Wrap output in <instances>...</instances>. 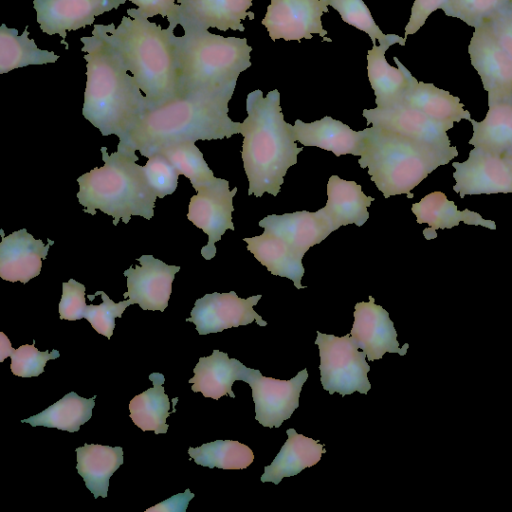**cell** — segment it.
<instances>
[{
    "mask_svg": "<svg viewBox=\"0 0 512 512\" xmlns=\"http://www.w3.org/2000/svg\"><path fill=\"white\" fill-rule=\"evenodd\" d=\"M234 89L190 92L148 108L119 141L117 150L139 151L150 157L177 143L230 138L241 133L242 123L228 116Z\"/></svg>",
    "mask_w": 512,
    "mask_h": 512,
    "instance_id": "obj_1",
    "label": "cell"
},
{
    "mask_svg": "<svg viewBox=\"0 0 512 512\" xmlns=\"http://www.w3.org/2000/svg\"><path fill=\"white\" fill-rule=\"evenodd\" d=\"M86 61V88L82 114L103 136L123 140L149 108L134 77L102 24L92 36L81 37Z\"/></svg>",
    "mask_w": 512,
    "mask_h": 512,
    "instance_id": "obj_2",
    "label": "cell"
},
{
    "mask_svg": "<svg viewBox=\"0 0 512 512\" xmlns=\"http://www.w3.org/2000/svg\"><path fill=\"white\" fill-rule=\"evenodd\" d=\"M247 118L242 122V161L249 181L248 195L277 196L288 169L297 163L299 148L291 124L284 120L277 89L266 97L261 90L247 95Z\"/></svg>",
    "mask_w": 512,
    "mask_h": 512,
    "instance_id": "obj_3",
    "label": "cell"
},
{
    "mask_svg": "<svg viewBox=\"0 0 512 512\" xmlns=\"http://www.w3.org/2000/svg\"><path fill=\"white\" fill-rule=\"evenodd\" d=\"M104 28L149 108L179 96L174 31L141 16H123L118 27L109 24Z\"/></svg>",
    "mask_w": 512,
    "mask_h": 512,
    "instance_id": "obj_4",
    "label": "cell"
},
{
    "mask_svg": "<svg viewBox=\"0 0 512 512\" xmlns=\"http://www.w3.org/2000/svg\"><path fill=\"white\" fill-rule=\"evenodd\" d=\"M365 149L358 163L385 198L411 192L441 165L458 155L456 147L421 143L379 126L365 128Z\"/></svg>",
    "mask_w": 512,
    "mask_h": 512,
    "instance_id": "obj_5",
    "label": "cell"
},
{
    "mask_svg": "<svg viewBox=\"0 0 512 512\" xmlns=\"http://www.w3.org/2000/svg\"><path fill=\"white\" fill-rule=\"evenodd\" d=\"M101 153L104 166L77 178V198L83 212L95 215L99 209L112 216L114 226L120 220L127 224L133 215L150 220L157 196L143 166L136 163V153L117 150L108 154L106 147H101Z\"/></svg>",
    "mask_w": 512,
    "mask_h": 512,
    "instance_id": "obj_6",
    "label": "cell"
},
{
    "mask_svg": "<svg viewBox=\"0 0 512 512\" xmlns=\"http://www.w3.org/2000/svg\"><path fill=\"white\" fill-rule=\"evenodd\" d=\"M183 30V36H174L179 95L235 87L240 73L251 66L247 39L194 27Z\"/></svg>",
    "mask_w": 512,
    "mask_h": 512,
    "instance_id": "obj_7",
    "label": "cell"
},
{
    "mask_svg": "<svg viewBox=\"0 0 512 512\" xmlns=\"http://www.w3.org/2000/svg\"><path fill=\"white\" fill-rule=\"evenodd\" d=\"M315 344L320 355L321 384L329 394L341 396L354 392L367 394L371 384L367 374L370 366L366 362V352L359 351L355 339L347 334L343 337L317 331Z\"/></svg>",
    "mask_w": 512,
    "mask_h": 512,
    "instance_id": "obj_8",
    "label": "cell"
},
{
    "mask_svg": "<svg viewBox=\"0 0 512 512\" xmlns=\"http://www.w3.org/2000/svg\"><path fill=\"white\" fill-rule=\"evenodd\" d=\"M194 189L197 194L190 199L187 218L208 235V243L201 249V255L211 260L216 254L215 243L227 229H235L232 212L237 187L230 190L228 180L213 177Z\"/></svg>",
    "mask_w": 512,
    "mask_h": 512,
    "instance_id": "obj_9",
    "label": "cell"
},
{
    "mask_svg": "<svg viewBox=\"0 0 512 512\" xmlns=\"http://www.w3.org/2000/svg\"><path fill=\"white\" fill-rule=\"evenodd\" d=\"M329 0H271L262 24L272 41L312 39L320 35L331 42L322 26L321 17L328 12Z\"/></svg>",
    "mask_w": 512,
    "mask_h": 512,
    "instance_id": "obj_10",
    "label": "cell"
},
{
    "mask_svg": "<svg viewBox=\"0 0 512 512\" xmlns=\"http://www.w3.org/2000/svg\"><path fill=\"white\" fill-rule=\"evenodd\" d=\"M308 378L305 369L290 380L264 377L256 369H250L246 383L252 389L255 419L264 427H280L299 407V397Z\"/></svg>",
    "mask_w": 512,
    "mask_h": 512,
    "instance_id": "obj_11",
    "label": "cell"
},
{
    "mask_svg": "<svg viewBox=\"0 0 512 512\" xmlns=\"http://www.w3.org/2000/svg\"><path fill=\"white\" fill-rule=\"evenodd\" d=\"M468 53L488 92V103L512 98V57L498 43L488 23L474 28Z\"/></svg>",
    "mask_w": 512,
    "mask_h": 512,
    "instance_id": "obj_12",
    "label": "cell"
},
{
    "mask_svg": "<svg viewBox=\"0 0 512 512\" xmlns=\"http://www.w3.org/2000/svg\"><path fill=\"white\" fill-rule=\"evenodd\" d=\"M453 190L467 195L512 193V167L501 154L473 148L464 162H454Z\"/></svg>",
    "mask_w": 512,
    "mask_h": 512,
    "instance_id": "obj_13",
    "label": "cell"
},
{
    "mask_svg": "<svg viewBox=\"0 0 512 512\" xmlns=\"http://www.w3.org/2000/svg\"><path fill=\"white\" fill-rule=\"evenodd\" d=\"M262 295L242 299L234 291L206 294L195 301L187 322L195 324L200 335L221 332L224 329L248 325L254 320L260 326L267 322L253 309Z\"/></svg>",
    "mask_w": 512,
    "mask_h": 512,
    "instance_id": "obj_14",
    "label": "cell"
},
{
    "mask_svg": "<svg viewBox=\"0 0 512 512\" xmlns=\"http://www.w3.org/2000/svg\"><path fill=\"white\" fill-rule=\"evenodd\" d=\"M362 115L367 124L399 133L415 141L443 148L451 146L447 131L454 126L453 123L434 120L405 103L386 108L364 109Z\"/></svg>",
    "mask_w": 512,
    "mask_h": 512,
    "instance_id": "obj_15",
    "label": "cell"
},
{
    "mask_svg": "<svg viewBox=\"0 0 512 512\" xmlns=\"http://www.w3.org/2000/svg\"><path fill=\"white\" fill-rule=\"evenodd\" d=\"M140 265L130 266L123 274L127 278L131 304H138L143 310L163 312L168 306L172 292V282L180 266L168 265L152 255L138 258Z\"/></svg>",
    "mask_w": 512,
    "mask_h": 512,
    "instance_id": "obj_16",
    "label": "cell"
},
{
    "mask_svg": "<svg viewBox=\"0 0 512 512\" xmlns=\"http://www.w3.org/2000/svg\"><path fill=\"white\" fill-rule=\"evenodd\" d=\"M126 0H33L43 33L66 38L67 31L94 25L95 18L118 9Z\"/></svg>",
    "mask_w": 512,
    "mask_h": 512,
    "instance_id": "obj_17",
    "label": "cell"
},
{
    "mask_svg": "<svg viewBox=\"0 0 512 512\" xmlns=\"http://www.w3.org/2000/svg\"><path fill=\"white\" fill-rule=\"evenodd\" d=\"M354 323L350 335L355 339L359 349L366 352L370 361L378 360L386 352L405 355L409 345L402 348L397 341V332L389 313L375 304L372 296L368 302L355 304Z\"/></svg>",
    "mask_w": 512,
    "mask_h": 512,
    "instance_id": "obj_18",
    "label": "cell"
},
{
    "mask_svg": "<svg viewBox=\"0 0 512 512\" xmlns=\"http://www.w3.org/2000/svg\"><path fill=\"white\" fill-rule=\"evenodd\" d=\"M0 243V277L9 282L26 284L38 276L42 268V260L47 257L49 248L54 244L48 239H35L25 228L8 236L3 234Z\"/></svg>",
    "mask_w": 512,
    "mask_h": 512,
    "instance_id": "obj_19",
    "label": "cell"
},
{
    "mask_svg": "<svg viewBox=\"0 0 512 512\" xmlns=\"http://www.w3.org/2000/svg\"><path fill=\"white\" fill-rule=\"evenodd\" d=\"M179 5L177 25L208 30L217 28L221 31L232 29L244 31L242 21L248 16L252 0H177Z\"/></svg>",
    "mask_w": 512,
    "mask_h": 512,
    "instance_id": "obj_20",
    "label": "cell"
},
{
    "mask_svg": "<svg viewBox=\"0 0 512 512\" xmlns=\"http://www.w3.org/2000/svg\"><path fill=\"white\" fill-rule=\"evenodd\" d=\"M258 225L283 238L303 256L309 248L321 243L335 231L322 208L316 212L303 210L282 215H268L260 220Z\"/></svg>",
    "mask_w": 512,
    "mask_h": 512,
    "instance_id": "obj_21",
    "label": "cell"
},
{
    "mask_svg": "<svg viewBox=\"0 0 512 512\" xmlns=\"http://www.w3.org/2000/svg\"><path fill=\"white\" fill-rule=\"evenodd\" d=\"M295 141L331 151L335 156H361L365 149L366 130L354 131L348 125L330 116L305 123L299 119L291 126Z\"/></svg>",
    "mask_w": 512,
    "mask_h": 512,
    "instance_id": "obj_22",
    "label": "cell"
},
{
    "mask_svg": "<svg viewBox=\"0 0 512 512\" xmlns=\"http://www.w3.org/2000/svg\"><path fill=\"white\" fill-rule=\"evenodd\" d=\"M251 368L239 360L229 358L228 354L213 350L208 357H200L193 369L194 376L189 379L193 392H201L204 397L214 400L229 395L234 398L232 385L236 380L246 381Z\"/></svg>",
    "mask_w": 512,
    "mask_h": 512,
    "instance_id": "obj_23",
    "label": "cell"
},
{
    "mask_svg": "<svg viewBox=\"0 0 512 512\" xmlns=\"http://www.w3.org/2000/svg\"><path fill=\"white\" fill-rule=\"evenodd\" d=\"M390 46L373 44L367 53V72L370 85L375 94L378 108L391 107L403 101L414 78L410 71L394 57L397 67L391 66L385 52Z\"/></svg>",
    "mask_w": 512,
    "mask_h": 512,
    "instance_id": "obj_24",
    "label": "cell"
},
{
    "mask_svg": "<svg viewBox=\"0 0 512 512\" xmlns=\"http://www.w3.org/2000/svg\"><path fill=\"white\" fill-rule=\"evenodd\" d=\"M411 210L416 216L417 223L429 225V228L423 231L427 240L436 237L437 229H451L461 221L468 225L496 229L494 221L482 218L477 212L469 209L458 210L455 203L448 200L441 191H434L424 196L420 202L412 205Z\"/></svg>",
    "mask_w": 512,
    "mask_h": 512,
    "instance_id": "obj_25",
    "label": "cell"
},
{
    "mask_svg": "<svg viewBox=\"0 0 512 512\" xmlns=\"http://www.w3.org/2000/svg\"><path fill=\"white\" fill-rule=\"evenodd\" d=\"M250 251L267 270L276 276L293 281L297 289L306 288L301 284L305 269L303 255L299 254L283 238L264 230L260 236L243 239Z\"/></svg>",
    "mask_w": 512,
    "mask_h": 512,
    "instance_id": "obj_26",
    "label": "cell"
},
{
    "mask_svg": "<svg viewBox=\"0 0 512 512\" xmlns=\"http://www.w3.org/2000/svg\"><path fill=\"white\" fill-rule=\"evenodd\" d=\"M327 203L322 208L335 230L341 226H362L369 218L367 208L375 200L366 196L361 186L352 180L332 175L327 183Z\"/></svg>",
    "mask_w": 512,
    "mask_h": 512,
    "instance_id": "obj_27",
    "label": "cell"
},
{
    "mask_svg": "<svg viewBox=\"0 0 512 512\" xmlns=\"http://www.w3.org/2000/svg\"><path fill=\"white\" fill-rule=\"evenodd\" d=\"M288 439L269 466L264 467L262 482L279 484L284 477L297 475L305 468L317 464L326 450L318 440L287 429Z\"/></svg>",
    "mask_w": 512,
    "mask_h": 512,
    "instance_id": "obj_28",
    "label": "cell"
},
{
    "mask_svg": "<svg viewBox=\"0 0 512 512\" xmlns=\"http://www.w3.org/2000/svg\"><path fill=\"white\" fill-rule=\"evenodd\" d=\"M77 471L94 498L107 497L109 480L123 464L122 447L84 444L76 448Z\"/></svg>",
    "mask_w": 512,
    "mask_h": 512,
    "instance_id": "obj_29",
    "label": "cell"
},
{
    "mask_svg": "<svg viewBox=\"0 0 512 512\" xmlns=\"http://www.w3.org/2000/svg\"><path fill=\"white\" fill-rule=\"evenodd\" d=\"M401 103L412 106L441 122L454 124L463 119L471 120L469 111L464 109L459 97L437 88L432 83L418 81L415 77Z\"/></svg>",
    "mask_w": 512,
    "mask_h": 512,
    "instance_id": "obj_30",
    "label": "cell"
},
{
    "mask_svg": "<svg viewBox=\"0 0 512 512\" xmlns=\"http://www.w3.org/2000/svg\"><path fill=\"white\" fill-rule=\"evenodd\" d=\"M486 117L477 122L473 119V134L469 144L493 153L512 150V98L488 103Z\"/></svg>",
    "mask_w": 512,
    "mask_h": 512,
    "instance_id": "obj_31",
    "label": "cell"
},
{
    "mask_svg": "<svg viewBox=\"0 0 512 512\" xmlns=\"http://www.w3.org/2000/svg\"><path fill=\"white\" fill-rule=\"evenodd\" d=\"M149 379L153 387L132 398L129 403L130 418L142 431H153L155 434H165L168 430L166 419L171 413L168 395L164 392V375L152 373Z\"/></svg>",
    "mask_w": 512,
    "mask_h": 512,
    "instance_id": "obj_32",
    "label": "cell"
},
{
    "mask_svg": "<svg viewBox=\"0 0 512 512\" xmlns=\"http://www.w3.org/2000/svg\"><path fill=\"white\" fill-rule=\"evenodd\" d=\"M28 26L18 35V30L0 27V74L29 65H45L55 63L59 55L52 51L37 47L33 39L28 38Z\"/></svg>",
    "mask_w": 512,
    "mask_h": 512,
    "instance_id": "obj_33",
    "label": "cell"
},
{
    "mask_svg": "<svg viewBox=\"0 0 512 512\" xmlns=\"http://www.w3.org/2000/svg\"><path fill=\"white\" fill-rule=\"evenodd\" d=\"M95 398L87 399L72 391L42 412L21 422L33 427L44 426L74 433L92 417Z\"/></svg>",
    "mask_w": 512,
    "mask_h": 512,
    "instance_id": "obj_34",
    "label": "cell"
},
{
    "mask_svg": "<svg viewBox=\"0 0 512 512\" xmlns=\"http://www.w3.org/2000/svg\"><path fill=\"white\" fill-rule=\"evenodd\" d=\"M188 454L198 465L229 470L245 469L254 460L252 449L236 440H216L189 447Z\"/></svg>",
    "mask_w": 512,
    "mask_h": 512,
    "instance_id": "obj_35",
    "label": "cell"
},
{
    "mask_svg": "<svg viewBox=\"0 0 512 512\" xmlns=\"http://www.w3.org/2000/svg\"><path fill=\"white\" fill-rule=\"evenodd\" d=\"M329 5L338 11L344 22L367 33L373 44L379 41L380 45H405V38L381 31L363 0H329Z\"/></svg>",
    "mask_w": 512,
    "mask_h": 512,
    "instance_id": "obj_36",
    "label": "cell"
},
{
    "mask_svg": "<svg viewBox=\"0 0 512 512\" xmlns=\"http://www.w3.org/2000/svg\"><path fill=\"white\" fill-rule=\"evenodd\" d=\"M160 153L167 157L179 174L190 180L193 188L214 177L202 152L193 141L174 144L161 150Z\"/></svg>",
    "mask_w": 512,
    "mask_h": 512,
    "instance_id": "obj_37",
    "label": "cell"
},
{
    "mask_svg": "<svg viewBox=\"0 0 512 512\" xmlns=\"http://www.w3.org/2000/svg\"><path fill=\"white\" fill-rule=\"evenodd\" d=\"M507 5L508 0H446L441 9L446 16L458 18L476 28Z\"/></svg>",
    "mask_w": 512,
    "mask_h": 512,
    "instance_id": "obj_38",
    "label": "cell"
},
{
    "mask_svg": "<svg viewBox=\"0 0 512 512\" xmlns=\"http://www.w3.org/2000/svg\"><path fill=\"white\" fill-rule=\"evenodd\" d=\"M143 170L157 197L164 198L176 190L180 174L162 153L158 152L148 157Z\"/></svg>",
    "mask_w": 512,
    "mask_h": 512,
    "instance_id": "obj_39",
    "label": "cell"
},
{
    "mask_svg": "<svg viewBox=\"0 0 512 512\" xmlns=\"http://www.w3.org/2000/svg\"><path fill=\"white\" fill-rule=\"evenodd\" d=\"M34 344L33 340L32 344H24L13 350L10 368L14 375L24 378L37 377L44 372L49 360L60 356L58 350L39 351Z\"/></svg>",
    "mask_w": 512,
    "mask_h": 512,
    "instance_id": "obj_40",
    "label": "cell"
},
{
    "mask_svg": "<svg viewBox=\"0 0 512 512\" xmlns=\"http://www.w3.org/2000/svg\"><path fill=\"white\" fill-rule=\"evenodd\" d=\"M94 295H101L103 302L99 305H87L84 318L97 333L110 339L115 328V318L122 317L125 309L132 305L131 301L128 299L115 303L103 291H97Z\"/></svg>",
    "mask_w": 512,
    "mask_h": 512,
    "instance_id": "obj_41",
    "label": "cell"
},
{
    "mask_svg": "<svg viewBox=\"0 0 512 512\" xmlns=\"http://www.w3.org/2000/svg\"><path fill=\"white\" fill-rule=\"evenodd\" d=\"M85 286L74 279L62 283V297L59 303L61 320L76 321L84 318L86 310Z\"/></svg>",
    "mask_w": 512,
    "mask_h": 512,
    "instance_id": "obj_42",
    "label": "cell"
},
{
    "mask_svg": "<svg viewBox=\"0 0 512 512\" xmlns=\"http://www.w3.org/2000/svg\"><path fill=\"white\" fill-rule=\"evenodd\" d=\"M135 4L137 9H128L127 14L130 17L141 16L150 18L160 15L168 19L169 29L174 31L177 26L179 5L176 0H126Z\"/></svg>",
    "mask_w": 512,
    "mask_h": 512,
    "instance_id": "obj_43",
    "label": "cell"
},
{
    "mask_svg": "<svg viewBox=\"0 0 512 512\" xmlns=\"http://www.w3.org/2000/svg\"><path fill=\"white\" fill-rule=\"evenodd\" d=\"M486 23L501 47L512 57V6L507 5Z\"/></svg>",
    "mask_w": 512,
    "mask_h": 512,
    "instance_id": "obj_44",
    "label": "cell"
},
{
    "mask_svg": "<svg viewBox=\"0 0 512 512\" xmlns=\"http://www.w3.org/2000/svg\"><path fill=\"white\" fill-rule=\"evenodd\" d=\"M446 0H414L409 21L405 27V39L415 34L437 9H441Z\"/></svg>",
    "mask_w": 512,
    "mask_h": 512,
    "instance_id": "obj_45",
    "label": "cell"
},
{
    "mask_svg": "<svg viewBox=\"0 0 512 512\" xmlns=\"http://www.w3.org/2000/svg\"><path fill=\"white\" fill-rule=\"evenodd\" d=\"M194 494L190 489H186L184 493H178L157 505L146 509V512H185L188 503L194 498Z\"/></svg>",
    "mask_w": 512,
    "mask_h": 512,
    "instance_id": "obj_46",
    "label": "cell"
},
{
    "mask_svg": "<svg viewBox=\"0 0 512 512\" xmlns=\"http://www.w3.org/2000/svg\"><path fill=\"white\" fill-rule=\"evenodd\" d=\"M14 348L11 346V342L8 337L0 332V362H3L6 357H10Z\"/></svg>",
    "mask_w": 512,
    "mask_h": 512,
    "instance_id": "obj_47",
    "label": "cell"
},
{
    "mask_svg": "<svg viewBox=\"0 0 512 512\" xmlns=\"http://www.w3.org/2000/svg\"><path fill=\"white\" fill-rule=\"evenodd\" d=\"M503 157L506 159V161L510 164L512 167V150L506 152L503 154Z\"/></svg>",
    "mask_w": 512,
    "mask_h": 512,
    "instance_id": "obj_48",
    "label": "cell"
},
{
    "mask_svg": "<svg viewBox=\"0 0 512 512\" xmlns=\"http://www.w3.org/2000/svg\"><path fill=\"white\" fill-rule=\"evenodd\" d=\"M508 2H509V5H511V4H512V0H508Z\"/></svg>",
    "mask_w": 512,
    "mask_h": 512,
    "instance_id": "obj_49",
    "label": "cell"
},
{
    "mask_svg": "<svg viewBox=\"0 0 512 512\" xmlns=\"http://www.w3.org/2000/svg\"><path fill=\"white\" fill-rule=\"evenodd\" d=\"M510 6H512V4Z\"/></svg>",
    "mask_w": 512,
    "mask_h": 512,
    "instance_id": "obj_50",
    "label": "cell"
}]
</instances>
